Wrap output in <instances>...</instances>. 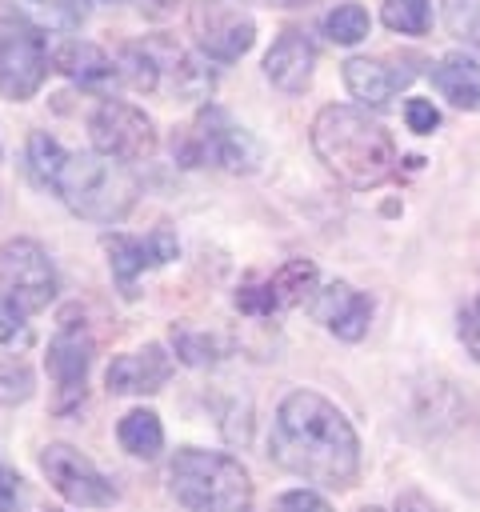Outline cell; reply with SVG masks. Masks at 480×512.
Listing matches in <instances>:
<instances>
[{"instance_id":"cell-1","label":"cell","mask_w":480,"mask_h":512,"mask_svg":"<svg viewBox=\"0 0 480 512\" xmlns=\"http://www.w3.org/2000/svg\"><path fill=\"white\" fill-rule=\"evenodd\" d=\"M268 456L284 472L324 488H352L360 476V436L352 420L312 388H296L276 404Z\"/></svg>"},{"instance_id":"cell-2","label":"cell","mask_w":480,"mask_h":512,"mask_svg":"<svg viewBox=\"0 0 480 512\" xmlns=\"http://www.w3.org/2000/svg\"><path fill=\"white\" fill-rule=\"evenodd\" d=\"M316 160L348 188L368 192L396 176V144L380 120L352 104H324L312 116Z\"/></svg>"},{"instance_id":"cell-3","label":"cell","mask_w":480,"mask_h":512,"mask_svg":"<svg viewBox=\"0 0 480 512\" xmlns=\"http://www.w3.org/2000/svg\"><path fill=\"white\" fill-rule=\"evenodd\" d=\"M68 212H76L80 220L92 224H116L132 212V204L140 200V180L132 172V164L104 156V152H68L60 180L52 188Z\"/></svg>"},{"instance_id":"cell-4","label":"cell","mask_w":480,"mask_h":512,"mask_svg":"<svg viewBox=\"0 0 480 512\" xmlns=\"http://www.w3.org/2000/svg\"><path fill=\"white\" fill-rule=\"evenodd\" d=\"M168 496L180 512H252V476L228 452L180 448L168 460Z\"/></svg>"},{"instance_id":"cell-5","label":"cell","mask_w":480,"mask_h":512,"mask_svg":"<svg viewBox=\"0 0 480 512\" xmlns=\"http://www.w3.org/2000/svg\"><path fill=\"white\" fill-rule=\"evenodd\" d=\"M172 152L184 168H196V164H212L224 172H256L260 168L256 136L244 124H236L228 116V108H220V104H204L196 112V120L188 124V132L180 136V144H172Z\"/></svg>"},{"instance_id":"cell-6","label":"cell","mask_w":480,"mask_h":512,"mask_svg":"<svg viewBox=\"0 0 480 512\" xmlns=\"http://www.w3.org/2000/svg\"><path fill=\"white\" fill-rule=\"evenodd\" d=\"M92 352H96V344H92L84 312L80 308H64L60 324H56V332L48 340V352H44V368L52 376V412L56 416H72L84 404Z\"/></svg>"},{"instance_id":"cell-7","label":"cell","mask_w":480,"mask_h":512,"mask_svg":"<svg viewBox=\"0 0 480 512\" xmlns=\"http://www.w3.org/2000/svg\"><path fill=\"white\" fill-rule=\"evenodd\" d=\"M48 68H52V52H48L44 32L20 12H4L0 16V96L32 100Z\"/></svg>"},{"instance_id":"cell-8","label":"cell","mask_w":480,"mask_h":512,"mask_svg":"<svg viewBox=\"0 0 480 512\" xmlns=\"http://www.w3.org/2000/svg\"><path fill=\"white\" fill-rule=\"evenodd\" d=\"M0 292L28 316V312H44L56 300V268L48 260V252L28 240V236H12L0 244Z\"/></svg>"},{"instance_id":"cell-9","label":"cell","mask_w":480,"mask_h":512,"mask_svg":"<svg viewBox=\"0 0 480 512\" xmlns=\"http://www.w3.org/2000/svg\"><path fill=\"white\" fill-rule=\"evenodd\" d=\"M88 136H92V148L104 152V156H116L124 164H136V160H152L160 136H156V124L144 108L128 104V100H100L96 112L88 116Z\"/></svg>"},{"instance_id":"cell-10","label":"cell","mask_w":480,"mask_h":512,"mask_svg":"<svg viewBox=\"0 0 480 512\" xmlns=\"http://www.w3.org/2000/svg\"><path fill=\"white\" fill-rule=\"evenodd\" d=\"M36 464H40L44 480L52 484V492H56L60 500L76 504V508H112L116 496H120L116 484H112L84 452H76V448L64 444V440L44 444L40 456H36Z\"/></svg>"},{"instance_id":"cell-11","label":"cell","mask_w":480,"mask_h":512,"mask_svg":"<svg viewBox=\"0 0 480 512\" xmlns=\"http://www.w3.org/2000/svg\"><path fill=\"white\" fill-rule=\"evenodd\" d=\"M188 28L196 48L216 64H232L256 44L252 16L232 0H188Z\"/></svg>"},{"instance_id":"cell-12","label":"cell","mask_w":480,"mask_h":512,"mask_svg":"<svg viewBox=\"0 0 480 512\" xmlns=\"http://www.w3.org/2000/svg\"><path fill=\"white\" fill-rule=\"evenodd\" d=\"M104 252H108V268H112V280L120 288V296H136V280L160 264H172L180 244L168 228H156L148 236H128V232H112L104 236Z\"/></svg>"},{"instance_id":"cell-13","label":"cell","mask_w":480,"mask_h":512,"mask_svg":"<svg viewBox=\"0 0 480 512\" xmlns=\"http://www.w3.org/2000/svg\"><path fill=\"white\" fill-rule=\"evenodd\" d=\"M176 372V360L164 344L148 340L124 356H116L108 368H104V384L112 396H152L160 392Z\"/></svg>"},{"instance_id":"cell-14","label":"cell","mask_w":480,"mask_h":512,"mask_svg":"<svg viewBox=\"0 0 480 512\" xmlns=\"http://www.w3.org/2000/svg\"><path fill=\"white\" fill-rule=\"evenodd\" d=\"M312 72H316V44L288 28L272 40V48L264 52V76L272 80V88H280L284 96H300L308 92L312 84Z\"/></svg>"},{"instance_id":"cell-15","label":"cell","mask_w":480,"mask_h":512,"mask_svg":"<svg viewBox=\"0 0 480 512\" xmlns=\"http://www.w3.org/2000/svg\"><path fill=\"white\" fill-rule=\"evenodd\" d=\"M312 312H316V320H320L332 336H340V340H348V344L360 340V336L368 332V324H372V300H368L360 288H352L348 280L324 284V288L316 292Z\"/></svg>"},{"instance_id":"cell-16","label":"cell","mask_w":480,"mask_h":512,"mask_svg":"<svg viewBox=\"0 0 480 512\" xmlns=\"http://www.w3.org/2000/svg\"><path fill=\"white\" fill-rule=\"evenodd\" d=\"M52 68L56 72H64L72 84H80V88H88V92H108L116 80H120V72H116V60L100 48V44H92V40H60L56 48H52Z\"/></svg>"},{"instance_id":"cell-17","label":"cell","mask_w":480,"mask_h":512,"mask_svg":"<svg viewBox=\"0 0 480 512\" xmlns=\"http://www.w3.org/2000/svg\"><path fill=\"white\" fill-rule=\"evenodd\" d=\"M412 80V68H396L388 60H372V56H352L344 60V84L348 92L368 104V108H388V100Z\"/></svg>"},{"instance_id":"cell-18","label":"cell","mask_w":480,"mask_h":512,"mask_svg":"<svg viewBox=\"0 0 480 512\" xmlns=\"http://www.w3.org/2000/svg\"><path fill=\"white\" fill-rule=\"evenodd\" d=\"M432 84L440 96H448L452 108H464V112L480 108V64L472 56H460V52L444 56L432 68Z\"/></svg>"},{"instance_id":"cell-19","label":"cell","mask_w":480,"mask_h":512,"mask_svg":"<svg viewBox=\"0 0 480 512\" xmlns=\"http://www.w3.org/2000/svg\"><path fill=\"white\" fill-rule=\"evenodd\" d=\"M116 440H120V448H124L128 456H136V460H156V456L164 452V424H160V416H156L152 408H132V412L120 416Z\"/></svg>"},{"instance_id":"cell-20","label":"cell","mask_w":480,"mask_h":512,"mask_svg":"<svg viewBox=\"0 0 480 512\" xmlns=\"http://www.w3.org/2000/svg\"><path fill=\"white\" fill-rule=\"evenodd\" d=\"M64 160H68V152H64L48 132H32V136H28L24 168H28V176H32V184H36V188H56Z\"/></svg>"},{"instance_id":"cell-21","label":"cell","mask_w":480,"mask_h":512,"mask_svg":"<svg viewBox=\"0 0 480 512\" xmlns=\"http://www.w3.org/2000/svg\"><path fill=\"white\" fill-rule=\"evenodd\" d=\"M20 16L36 28H60L72 32L88 16V0H20Z\"/></svg>"},{"instance_id":"cell-22","label":"cell","mask_w":480,"mask_h":512,"mask_svg":"<svg viewBox=\"0 0 480 512\" xmlns=\"http://www.w3.org/2000/svg\"><path fill=\"white\" fill-rule=\"evenodd\" d=\"M268 280H272V292H276L280 308H296L316 292V264L312 260H288Z\"/></svg>"},{"instance_id":"cell-23","label":"cell","mask_w":480,"mask_h":512,"mask_svg":"<svg viewBox=\"0 0 480 512\" xmlns=\"http://www.w3.org/2000/svg\"><path fill=\"white\" fill-rule=\"evenodd\" d=\"M380 20L392 32L424 36L428 20H432V0H380Z\"/></svg>"},{"instance_id":"cell-24","label":"cell","mask_w":480,"mask_h":512,"mask_svg":"<svg viewBox=\"0 0 480 512\" xmlns=\"http://www.w3.org/2000/svg\"><path fill=\"white\" fill-rule=\"evenodd\" d=\"M172 352L180 364L204 368V364H216L224 356V344L208 332H196V328H172Z\"/></svg>"},{"instance_id":"cell-25","label":"cell","mask_w":480,"mask_h":512,"mask_svg":"<svg viewBox=\"0 0 480 512\" xmlns=\"http://www.w3.org/2000/svg\"><path fill=\"white\" fill-rule=\"evenodd\" d=\"M324 32L328 40L336 44H360L368 36V12L360 4H336L328 16H324Z\"/></svg>"},{"instance_id":"cell-26","label":"cell","mask_w":480,"mask_h":512,"mask_svg":"<svg viewBox=\"0 0 480 512\" xmlns=\"http://www.w3.org/2000/svg\"><path fill=\"white\" fill-rule=\"evenodd\" d=\"M32 392H36L32 368H28L24 360H16V356L0 360V404H4V408H16V404H24Z\"/></svg>"},{"instance_id":"cell-27","label":"cell","mask_w":480,"mask_h":512,"mask_svg":"<svg viewBox=\"0 0 480 512\" xmlns=\"http://www.w3.org/2000/svg\"><path fill=\"white\" fill-rule=\"evenodd\" d=\"M444 24L456 40L480 52V0H444Z\"/></svg>"},{"instance_id":"cell-28","label":"cell","mask_w":480,"mask_h":512,"mask_svg":"<svg viewBox=\"0 0 480 512\" xmlns=\"http://www.w3.org/2000/svg\"><path fill=\"white\" fill-rule=\"evenodd\" d=\"M236 308L248 312V316H272V312L280 308V300H276V292H272V280L248 276V280L236 288Z\"/></svg>"},{"instance_id":"cell-29","label":"cell","mask_w":480,"mask_h":512,"mask_svg":"<svg viewBox=\"0 0 480 512\" xmlns=\"http://www.w3.org/2000/svg\"><path fill=\"white\" fill-rule=\"evenodd\" d=\"M404 120H408V128H412L416 136H428V132L440 128V108H436L432 100H424V96H412V100L404 104Z\"/></svg>"},{"instance_id":"cell-30","label":"cell","mask_w":480,"mask_h":512,"mask_svg":"<svg viewBox=\"0 0 480 512\" xmlns=\"http://www.w3.org/2000/svg\"><path fill=\"white\" fill-rule=\"evenodd\" d=\"M276 512H332V504L312 488H292L276 500Z\"/></svg>"},{"instance_id":"cell-31","label":"cell","mask_w":480,"mask_h":512,"mask_svg":"<svg viewBox=\"0 0 480 512\" xmlns=\"http://www.w3.org/2000/svg\"><path fill=\"white\" fill-rule=\"evenodd\" d=\"M460 340H464V348L480 360V296H476L468 308H460Z\"/></svg>"},{"instance_id":"cell-32","label":"cell","mask_w":480,"mask_h":512,"mask_svg":"<svg viewBox=\"0 0 480 512\" xmlns=\"http://www.w3.org/2000/svg\"><path fill=\"white\" fill-rule=\"evenodd\" d=\"M20 500H24V484H20V476L0 460V512H20Z\"/></svg>"},{"instance_id":"cell-33","label":"cell","mask_w":480,"mask_h":512,"mask_svg":"<svg viewBox=\"0 0 480 512\" xmlns=\"http://www.w3.org/2000/svg\"><path fill=\"white\" fill-rule=\"evenodd\" d=\"M24 332V312L0 292V344H8V340H16Z\"/></svg>"},{"instance_id":"cell-34","label":"cell","mask_w":480,"mask_h":512,"mask_svg":"<svg viewBox=\"0 0 480 512\" xmlns=\"http://www.w3.org/2000/svg\"><path fill=\"white\" fill-rule=\"evenodd\" d=\"M260 4H276V8H288V4H300V0H260Z\"/></svg>"},{"instance_id":"cell-35","label":"cell","mask_w":480,"mask_h":512,"mask_svg":"<svg viewBox=\"0 0 480 512\" xmlns=\"http://www.w3.org/2000/svg\"><path fill=\"white\" fill-rule=\"evenodd\" d=\"M48 512H56V508H48Z\"/></svg>"},{"instance_id":"cell-36","label":"cell","mask_w":480,"mask_h":512,"mask_svg":"<svg viewBox=\"0 0 480 512\" xmlns=\"http://www.w3.org/2000/svg\"><path fill=\"white\" fill-rule=\"evenodd\" d=\"M0 152H4V148H0Z\"/></svg>"}]
</instances>
